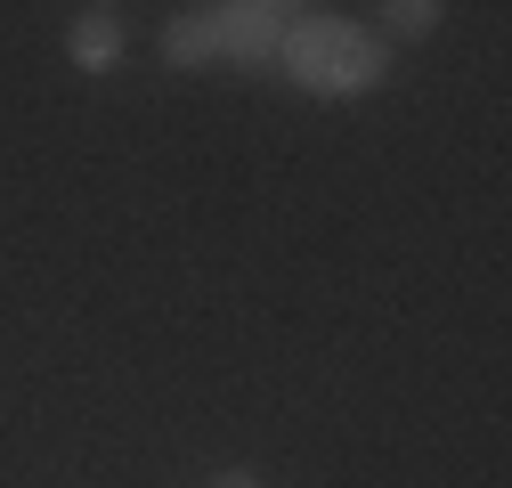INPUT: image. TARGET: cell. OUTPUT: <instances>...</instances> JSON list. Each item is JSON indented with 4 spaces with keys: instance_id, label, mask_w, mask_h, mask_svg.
I'll use <instances>...</instances> for the list:
<instances>
[{
    "instance_id": "obj_1",
    "label": "cell",
    "mask_w": 512,
    "mask_h": 488,
    "mask_svg": "<svg viewBox=\"0 0 512 488\" xmlns=\"http://www.w3.org/2000/svg\"><path fill=\"white\" fill-rule=\"evenodd\" d=\"M277 74L301 98H366L391 82V41L358 17H326V9H301L285 49H277Z\"/></svg>"
},
{
    "instance_id": "obj_2",
    "label": "cell",
    "mask_w": 512,
    "mask_h": 488,
    "mask_svg": "<svg viewBox=\"0 0 512 488\" xmlns=\"http://www.w3.org/2000/svg\"><path fill=\"white\" fill-rule=\"evenodd\" d=\"M301 17V0H212L220 25V66H277V49Z\"/></svg>"
},
{
    "instance_id": "obj_3",
    "label": "cell",
    "mask_w": 512,
    "mask_h": 488,
    "mask_svg": "<svg viewBox=\"0 0 512 488\" xmlns=\"http://www.w3.org/2000/svg\"><path fill=\"white\" fill-rule=\"evenodd\" d=\"M66 57L82 74H114L122 66V9H82L66 25Z\"/></svg>"
},
{
    "instance_id": "obj_4",
    "label": "cell",
    "mask_w": 512,
    "mask_h": 488,
    "mask_svg": "<svg viewBox=\"0 0 512 488\" xmlns=\"http://www.w3.org/2000/svg\"><path fill=\"white\" fill-rule=\"evenodd\" d=\"M163 57L171 66H220V25H212V9H171L163 17Z\"/></svg>"
},
{
    "instance_id": "obj_5",
    "label": "cell",
    "mask_w": 512,
    "mask_h": 488,
    "mask_svg": "<svg viewBox=\"0 0 512 488\" xmlns=\"http://www.w3.org/2000/svg\"><path fill=\"white\" fill-rule=\"evenodd\" d=\"M382 17H391V33H382V41H431L447 9H439V0H391Z\"/></svg>"
},
{
    "instance_id": "obj_6",
    "label": "cell",
    "mask_w": 512,
    "mask_h": 488,
    "mask_svg": "<svg viewBox=\"0 0 512 488\" xmlns=\"http://www.w3.org/2000/svg\"><path fill=\"white\" fill-rule=\"evenodd\" d=\"M212 488H269L261 472H244V464H228V472H212Z\"/></svg>"
}]
</instances>
